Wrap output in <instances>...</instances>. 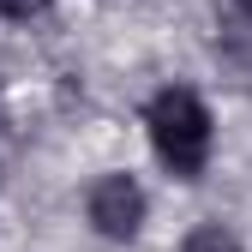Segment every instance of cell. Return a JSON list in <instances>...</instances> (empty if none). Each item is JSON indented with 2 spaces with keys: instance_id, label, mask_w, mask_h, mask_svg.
Wrapping results in <instances>:
<instances>
[{
  "instance_id": "3",
  "label": "cell",
  "mask_w": 252,
  "mask_h": 252,
  "mask_svg": "<svg viewBox=\"0 0 252 252\" xmlns=\"http://www.w3.org/2000/svg\"><path fill=\"white\" fill-rule=\"evenodd\" d=\"M180 252H240V240H234V228H222V222H204V228H192L180 240Z\"/></svg>"
},
{
  "instance_id": "2",
  "label": "cell",
  "mask_w": 252,
  "mask_h": 252,
  "mask_svg": "<svg viewBox=\"0 0 252 252\" xmlns=\"http://www.w3.org/2000/svg\"><path fill=\"white\" fill-rule=\"evenodd\" d=\"M90 222L108 240H132L144 228V186L132 174H102L90 186Z\"/></svg>"
},
{
  "instance_id": "4",
  "label": "cell",
  "mask_w": 252,
  "mask_h": 252,
  "mask_svg": "<svg viewBox=\"0 0 252 252\" xmlns=\"http://www.w3.org/2000/svg\"><path fill=\"white\" fill-rule=\"evenodd\" d=\"M42 12V0H0V18H30Z\"/></svg>"
},
{
  "instance_id": "5",
  "label": "cell",
  "mask_w": 252,
  "mask_h": 252,
  "mask_svg": "<svg viewBox=\"0 0 252 252\" xmlns=\"http://www.w3.org/2000/svg\"><path fill=\"white\" fill-rule=\"evenodd\" d=\"M222 6H228V18H234L240 30H252V0H222Z\"/></svg>"
},
{
  "instance_id": "1",
  "label": "cell",
  "mask_w": 252,
  "mask_h": 252,
  "mask_svg": "<svg viewBox=\"0 0 252 252\" xmlns=\"http://www.w3.org/2000/svg\"><path fill=\"white\" fill-rule=\"evenodd\" d=\"M144 126H150V144H156V156H162L168 174H180V180L204 174V162H210V108L192 96V90H180V84L162 90V96L150 102Z\"/></svg>"
}]
</instances>
